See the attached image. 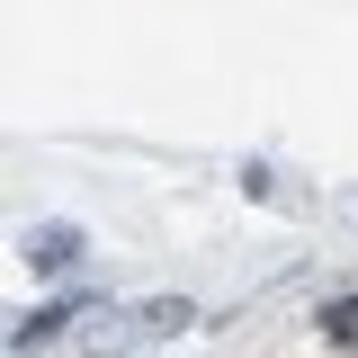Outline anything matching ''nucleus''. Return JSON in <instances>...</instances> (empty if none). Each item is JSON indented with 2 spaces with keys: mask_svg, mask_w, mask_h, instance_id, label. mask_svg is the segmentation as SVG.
<instances>
[{
  "mask_svg": "<svg viewBox=\"0 0 358 358\" xmlns=\"http://www.w3.org/2000/svg\"><path fill=\"white\" fill-rule=\"evenodd\" d=\"M322 331H331L341 350H358V296H341V305H322Z\"/></svg>",
  "mask_w": 358,
  "mask_h": 358,
  "instance_id": "nucleus-1",
  "label": "nucleus"
}]
</instances>
